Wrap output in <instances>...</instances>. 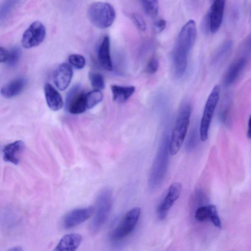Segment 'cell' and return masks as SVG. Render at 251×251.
Segmentation results:
<instances>
[{"mask_svg":"<svg viewBox=\"0 0 251 251\" xmlns=\"http://www.w3.org/2000/svg\"><path fill=\"white\" fill-rule=\"evenodd\" d=\"M192 108L186 102L180 107L169 141V151L171 155L176 154L183 145L189 126Z\"/></svg>","mask_w":251,"mask_h":251,"instance_id":"6da1fadb","label":"cell"},{"mask_svg":"<svg viewBox=\"0 0 251 251\" xmlns=\"http://www.w3.org/2000/svg\"><path fill=\"white\" fill-rule=\"evenodd\" d=\"M112 205L111 190L107 188L99 194L94 207V215L89 226V230L92 234L97 233L106 222L110 214Z\"/></svg>","mask_w":251,"mask_h":251,"instance_id":"7a4b0ae2","label":"cell"},{"mask_svg":"<svg viewBox=\"0 0 251 251\" xmlns=\"http://www.w3.org/2000/svg\"><path fill=\"white\" fill-rule=\"evenodd\" d=\"M89 20L95 26L104 29L110 27L114 23L116 13L114 7L106 2H94L88 7Z\"/></svg>","mask_w":251,"mask_h":251,"instance_id":"3957f363","label":"cell"},{"mask_svg":"<svg viewBox=\"0 0 251 251\" xmlns=\"http://www.w3.org/2000/svg\"><path fill=\"white\" fill-rule=\"evenodd\" d=\"M169 141L167 138L159 147L151 170L149 178L150 186L155 189L163 180L168 164Z\"/></svg>","mask_w":251,"mask_h":251,"instance_id":"277c9868","label":"cell"},{"mask_svg":"<svg viewBox=\"0 0 251 251\" xmlns=\"http://www.w3.org/2000/svg\"><path fill=\"white\" fill-rule=\"evenodd\" d=\"M220 91L219 85H215L205 104L199 129L200 138L203 142L208 138L210 124L219 100Z\"/></svg>","mask_w":251,"mask_h":251,"instance_id":"5b68a950","label":"cell"},{"mask_svg":"<svg viewBox=\"0 0 251 251\" xmlns=\"http://www.w3.org/2000/svg\"><path fill=\"white\" fill-rule=\"evenodd\" d=\"M140 214L141 209L138 207L128 211L112 232L111 239L119 241L128 236L135 228Z\"/></svg>","mask_w":251,"mask_h":251,"instance_id":"8992f818","label":"cell"},{"mask_svg":"<svg viewBox=\"0 0 251 251\" xmlns=\"http://www.w3.org/2000/svg\"><path fill=\"white\" fill-rule=\"evenodd\" d=\"M197 37V28L195 22L189 20L182 27L175 47L187 54L192 49Z\"/></svg>","mask_w":251,"mask_h":251,"instance_id":"52a82bcc","label":"cell"},{"mask_svg":"<svg viewBox=\"0 0 251 251\" xmlns=\"http://www.w3.org/2000/svg\"><path fill=\"white\" fill-rule=\"evenodd\" d=\"M46 34L44 25L39 21L34 22L23 33L22 44L25 49L38 46L44 41Z\"/></svg>","mask_w":251,"mask_h":251,"instance_id":"ba28073f","label":"cell"},{"mask_svg":"<svg viewBox=\"0 0 251 251\" xmlns=\"http://www.w3.org/2000/svg\"><path fill=\"white\" fill-rule=\"evenodd\" d=\"M67 110L72 114H79L87 109L86 93L80 90L78 86H75L69 92L65 102Z\"/></svg>","mask_w":251,"mask_h":251,"instance_id":"9c48e42d","label":"cell"},{"mask_svg":"<svg viewBox=\"0 0 251 251\" xmlns=\"http://www.w3.org/2000/svg\"><path fill=\"white\" fill-rule=\"evenodd\" d=\"M182 185L178 182H174L169 186L165 197L159 204L157 214L160 220H164L175 201L179 198Z\"/></svg>","mask_w":251,"mask_h":251,"instance_id":"30bf717a","label":"cell"},{"mask_svg":"<svg viewBox=\"0 0 251 251\" xmlns=\"http://www.w3.org/2000/svg\"><path fill=\"white\" fill-rule=\"evenodd\" d=\"M94 211L93 206L73 209L64 217L63 226L66 229L74 227L90 218L94 214Z\"/></svg>","mask_w":251,"mask_h":251,"instance_id":"8fae6325","label":"cell"},{"mask_svg":"<svg viewBox=\"0 0 251 251\" xmlns=\"http://www.w3.org/2000/svg\"><path fill=\"white\" fill-rule=\"evenodd\" d=\"M73 75V69L69 64L61 63L53 72V82L59 90L64 91L69 86Z\"/></svg>","mask_w":251,"mask_h":251,"instance_id":"7c38bea8","label":"cell"},{"mask_svg":"<svg viewBox=\"0 0 251 251\" xmlns=\"http://www.w3.org/2000/svg\"><path fill=\"white\" fill-rule=\"evenodd\" d=\"M226 1L215 0L208 13L209 30L215 33L219 29L223 21Z\"/></svg>","mask_w":251,"mask_h":251,"instance_id":"4fadbf2b","label":"cell"},{"mask_svg":"<svg viewBox=\"0 0 251 251\" xmlns=\"http://www.w3.org/2000/svg\"><path fill=\"white\" fill-rule=\"evenodd\" d=\"M195 218L200 222L209 220L215 226L222 227V223L217 208L214 205L208 204L199 207L196 210Z\"/></svg>","mask_w":251,"mask_h":251,"instance_id":"5bb4252c","label":"cell"},{"mask_svg":"<svg viewBox=\"0 0 251 251\" xmlns=\"http://www.w3.org/2000/svg\"><path fill=\"white\" fill-rule=\"evenodd\" d=\"M25 149V144L21 140H18L5 146L2 150L3 158L7 162L17 165L20 157Z\"/></svg>","mask_w":251,"mask_h":251,"instance_id":"9a60e30c","label":"cell"},{"mask_svg":"<svg viewBox=\"0 0 251 251\" xmlns=\"http://www.w3.org/2000/svg\"><path fill=\"white\" fill-rule=\"evenodd\" d=\"M247 61L244 57L235 60L228 68L224 77L226 86L232 84L238 78L246 67Z\"/></svg>","mask_w":251,"mask_h":251,"instance_id":"2e32d148","label":"cell"},{"mask_svg":"<svg viewBox=\"0 0 251 251\" xmlns=\"http://www.w3.org/2000/svg\"><path fill=\"white\" fill-rule=\"evenodd\" d=\"M81 241L82 236L79 233L67 234L61 238L52 251H76Z\"/></svg>","mask_w":251,"mask_h":251,"instance_id":"e0dca14e","label":"cell"},{"mask_svg":"<svg viewBox=\"0 0 251 251\" xmlns=\"http://www.w3.org/2000/svg\"><path fill=\"white\" fill-rule=\"evenodd\" d=\"M98 56L102 67L107 71H111L113 66L110 55V41L108 36L103 38L99 48Z\"/></svg>","mask_w":251,"mask_h":251,"instance_id":"ac0fdd59","label":"cell"},{"mask_svg":"<svg viewBox=\"0 0 251 251\" xmlns=\"http://www.w3.org/2000/svg\"><path fill=\"white\" fill-rule=\"evenodd\" d=\"M44 93L47 105L51 110L56 111L63 107L64 102L61 95L50 83L45 85Z\"/></svg>","mask_w":251,"mask_h":251,"instance_id":"d6986e66","label":"cell"},{"mask_svg":"<svg viewBox=\"0 0 251 251\" xmlns=\"http://www.w3.org/2000/svg\"><path fill=\"white\" fill-rule=\"evenodd\" d=\"M26 80L23 77L16 78L3 86L0 94L4 98L10 99L20 94L24 90Z\"/></svg>","mask_w":251,"mask_h":251,"instance_id":"ffe728a7","label":"cell"},{"mask_svg":"<svg viewBox=\"0 0 251 251\" xmlns=\"http://www.w3.org/2000/svg\"><path fill=\"white\" fill-rule=\"evenodd\" d=\"M188 54L184 53L174 47L172 52V60L175 75L177 78L181 77L187 67Z\"/></svg>","mask_w":251,"mask_h":251,"instance_id":"44dd1931","label":"cell"},{"mask_svg":"<svg viewBox=\"0 0 251 251\" xmlns=\"http://www.w3.org/2000/svg\"><path fill=\"white\" fill-rule=\"evenodd\" d=\"M110 88L113 100L118 103L126 101L135 91V88L133 86L112 85Z\"/></svg>","mask_w":251,"mask_h":251,"instance_id":"7402d4cb","label":"cell"},{"mask_svg":"<svg viewBox=\"0 0 251 251\" xmlns=\"http://www.w3.org/2000/svg\"><path fill=\"white\" fill-rule=\"evenodd\" d=\"M18 2L15 0L5 1L0 5V24L7 19Z\"/></svg>","mask_w":251,"mask_h":251,"instance_id":"603a6c76","label":"cell"},{"mask_svg":"<svg viewBox=\"0 0 251 251\" xmlns=\"http://www.w3.org/2000/svg\"><path fill=\"white\" fill-rule=\"evenodd\" d=\"M103 99V94L100 90H94L86 93L87 108L91 109L100 102Z\"/></svg>","mask_w":251,"mask_h":251,"instance_id":"cb8c5ba5","label":"cell"},{"mask_svg":"<svg viewBox=\"0 0 251 251\" xmlns=\"http://www.w3.org/2000/svg\"><path fill=\"white\" fill-rule=\"evenodd\" d=\"M89 79L94 90L100 91L105 88L104 77L100 73L90 72L89 73Z\"/></svg>","mask_w":251,"mask_h":251,"instance_id":"d4e9b609","label":"cell"},{"mask_svg":"<svg viewBox=\"0 0 251 251\" xmlns=\"http://www.w3.org/2000/svg\"><path fill=\"white\" fill-rule=\"evenodd\" d=\"M232 42L230 40L225 42L217 50L214 56L213 62L217 63L222 61L226 56L232 47Z\"/></svg>","mask_w":251,"mask_h":251,"instance_id":"484cf974","label":"cell"},{"mask_svg":"<svg viewBox=\"0 0 251 251\" xmlns=\"http://www.w3.org/2000/svg\"><path fill=\"white\" fill-rule=\"evenodd\" d=\"M22 51L21 49L18 47H15L11 49L10 51H8V55L6 64L8 67H13L16 66L18 63Z\"/></svg>","mask_w":251,"mask_h":251,"instance_id":"4316f807","label":"cell"},{"mask_svg":"<svg viewBox=\"0 0 251 251\" xmlns=\"http://www.w3.org/2000/svg\"><path fill=\"white\" fill-rule=\"evenodd\" d=\"M141 3L146 13L150 16H155L158 12L159 4L156 0H142Z\"/></svg>","mask_w":251,"mask_h":251,"instance_id":"83f0119b","label":"cell"},{"mask_svg":"<svg viewBox=\"0 0 251 251\" xmlns=\"http://www.w3.org/2000/svg\"><path fill=\"white\" fill-rule=\"evenodd\" d=\"M70 65L76 69L83 68L86 64L84 57L78 54H72L68 57Z\"/></svg>","mask_w":251,"mask_h":251,"instance_id":"f1b7e54d","label":"cell"},{"mask_svg":"<svg viewBox=\"0 0 251 251\" xmlns=\"http://www.w3.org/2000/svg\"><path fill=\"white\" fill-rule=\"evenodd\" d=\"M130 17L136 26L141 31H144L146 29V24L144 18L139 14L137 13L130 14Z\"/></svg>","mask_w":251,"mask_h":251,"instance_id":"f546056e","label":"cell"},{"mask_svg":"<svg viewBox=\"0 0 251 251\" xmlns=\"http://www.w3.org/2000/svg\"><path fill=\"white\" fill-rule=\"evenodd\" d=\"M159 63L158 59L155 57H152L149 60L146 67V72L150 74L156 73L159 68Z\"/></svg>","mask_w":251,"mask_h":251,"instance_id":"4dcf8cb0","label":"cell"},{"mask_svg":"<svg viewBox=\"0 0 251 251\" xmlns=\"http://www.w3.org/2000/svg\"><path fill=\"white\" fill-rule=\"evenodd\" d=\"M166 26V21L163 19H159L154 24L153 28L154 31L157 33L162 31Z\"/></svg>","mask_w":251,"mask_h":251,"instance_id":"1f68e13d","label":"cell"},{"mask_svg":"<svg viewBox=\"0 0 251 251\" xmlns=\"http://www.w3.org/2000/svg\"><path fill=\"white\" fill-rule=\"evenodd\" d=\"M196 130H194L192 131L189 139L188 140V142L187 143V148L188 149H192L193 147H194L196 143V140H197V132L196 133Z\"/></svg>","mask_w":251,"mask_h":251,"instance_id":"d6a6232c","label":"cell"},{"mask_svg":"<svg viewBox=\"0 0 251 251\" xmlns=\"http://www.w3.org/2000/svg\"><path fill=\"white\" fill-rule=\"evenodd\" d=\"M8 55V51L4 48L0 46V63L6 61Z\"/></svg>","mask_w":251,"mask_h":251,"instance_id":"836d02e7","label":"cell"},{"mask_svg":"<svg viewBox=\"0 0 251 251\" xmlns=\"http://www.w3.org/2000/svg\"><path fill=\"white\" fill-rule=\"evenodd\" d=\"M248 138L250 139L251 137V118H249L248 125V129L247 133Z\"/></svg>","mask_w":251,"mask_h":251,"instance_id":"e575fe53","label":"cell"},{"mask_svg":"<svg viewBox=\"0 0 251 251\" xmlns=\"http://www.w3.org/2000/svg\"><path fill=\"white\" fill-rule=\"evenodd\" d=\"M8 251H22V248L20 246H15L10 248Z\"/></svg>","mask_w":251,"mask_h":251,"instance_id":"d590c367","label":"cell"}]
</instances>
